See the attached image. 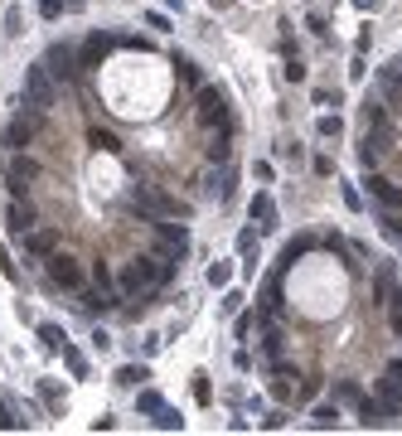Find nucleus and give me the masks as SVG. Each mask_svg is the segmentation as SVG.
Returning a JSON list of instances; mask_svg holds the SVG:
<instances>
[{"label":"nucleus","mask_w":402,"mask_h":436,"mask_svg":"<svg viewBox=\"0 0 402 436\" xmlns=\"http://www.w3.org/2000/svg\"><path fill=\"white\" fill-rule=\"evenodd\" d=\"M175 262H165V257H136V262H126L121 272H116V291L121 296H155L160 286H170L175 281Z\"/></svg>","instance_id":"obj_1"},{"label":"nucleus","mask_w":402,"mask_h":436,"mask_svg":"<svg viewBox=\"0 0 402 436\" xmlns=\"http://www.w3.org/2000/svg\"><path fill=\"white\" fill-rule=\"evenodd\" d=\"M126 214L146 218V223H155V218H190V204H180V199H170V194H160L150 185H136L126 194Z\"/></svg>","instance_id":"obj_2"},{"label":"nucleus","mask_w":402,"mask_h":436,"mask_svg":"<svg viewBox=\"0 0 402 436\" xmlns=\"http://www.w3.org/2000/svg\"><path fill=\"white\" fill-rule=\"evenodd\" d=\"M194 111L208 131H233V107H228V93L218 83H199L194 88Z\"/></svg>","instance_id":"obj_3"},{"label":"nucleus","mask_w":402,"mask_h":436,"mask_svg":"<svg viewBox=\"0 0 402 436\" xmlns=\"http://www.w3.org/2000/svg\"><path fill=\"white\" fill-rule=\"evenodd\" d=\"M44 272H49V281H54L59 291H73V296L88 286L83 262H78V257H68V252H49V257H44Z\"/></svg>","instance_id":"obj_4"},{"label":"nucleus","mask_w":402,"mask_h":436,"mask_svg":"<svg viewBox=\"0 0 402 436\" xmlns=\"http://www.w3.org/2000/svg\"><path fill=\"white\" fill-rule=\"evenodd\" d=\"M402 407H393L388 398H369L364 393V403H359V427L364 432H378V427H398Z\"/></svg>","instance_id":"obj_5"},{"label":"nucleus","mask_w":402,"mask_h":436,"mask_svg":"<svg viewBox=\"0 0 402 436\" xmlns=\"http://www.w3.org/2000/svg\"><path fill=\"white\" fill-rule=\"evenodd\" d=\"M24 102H29L34 111L54 107V78H49L44 63H29V73H24Z\"/></svg>","instance_id":"obj_6"},{"label":"nucleus","mask_w":402,"mask_h":436,"mask_svg":"<svg viewBox=\"0 0 402 436\" xmlns=\"http://www.w3.org/2000/svg\"><path fill=\"white\" fill-rule=\"evenodd\" d=\"M364 194H369V199H373V209H383V214L402 209V189L388 180V175H378V170H369V175H364Z\"/></svg>","instance_id":"obj_7"},{"label":"nucleus","mask_w":402,"mask_h":436,"mask_svg":"<svg viewBox=\"0 0 402 436\" xmlns=\"http://www.w3.org/2000/svg\"><path fill=\"white\" fill-rule=\"evenodd\" d=\"M59 242H63L59 228H29V233H20V247H24L29 262H44L49 252H59Z\"/></svg>","instance_id":"obj_8"},{"label":"nucleus","mask_w":402,"mask_h":436,"mask_svg":"<svg viewBox=\"0 0 402 436\" xmlns=\"http://www.w3.org/2000/svg\"><path fill=\"white\" fill-rule=\"evenodd\" d=\"M39 175H44V165H39L34 155H20V150H15V155L5 160V180H10V189H24V185H34Z\"/></svg>","instance_id":"obj_9"},{"label":"nucleus","mask_w":402,"mask_h":436,"mask_svg":"<svg viewBox=\"0 0 402 436\" xmlns=\"http://www.w3.org/2000/svg\"><path fill=\"white\" fill-rule=\"evenodd\" d=\"M39 121H44V111H34V116H15V121L5 126V146H10V150H24V146L39 136Z\"/></svg>","instance_id":"obj_10"},{"label":"nucleus","mask_w":402,"mask_h":436,"mask_svg":"<svg viewBox=\"0 0 402 436\" xmlns=\"http://www.w3.org/2000/svg\"><path fill=\"white\" fill-rule=\"evenodd\" d=\"M257 311H272V316H281L286 311V291H281V267L257 286Z\"/></svg>","instance_id":"obj_11"},{"label":"nucleus","mask_w":402,"mask_h":436,"mask_svg":"<svg viewBox=\"0 0 402 436\" xmlns=\"http://www.w3.org/2000/svg\"><path fill=\"white\" fill-rule=\"evenodd\" d=\"M44 68H49V78H54V83H68V78H73V49H68V44H49Z\"/></svg>","instance_id":"obj_12"},{"label":"nucleus","mask_w":402,"mask_h":436,"mask_svg":"<svg viewBox=\"0 0 402 436\" xmlns=\"http://www.w3.org/2000/svg\"><path fill=\"white\" fill-rule=\"evenodd\" d=\"M247 218L267 233L272 223H277V204H272V194H252V204H247Z\"/></svg>","instance_id":"obj_13"},{"label":"nucleus","mask_w":402,"mask_h":436,"mask_svg":"<svg viewBox=\"0 0 402 436\" xmlns=\"http://www.w3.org/2000/svg\"><path fill=\"white\" fill-rule=\"evenodd\" d=\"M5 223H10V233H29V228H34V209H29L24 199H10V204H5Z\"/></svg>","instance_id":"obj_14"},{"label":"nucleus","mask_w":402,"mask_h":436,"mask_svg":"<svg viewBox=\"0 0 402 436\" xmlns=\"http://www.w3.org/2000/svg\"><path fill=\"white\" fill-rule=\"evenodd\" d=\"M111 44H116L111 34H93V39L83 44V68H98L102 59H107V49H111Z\"/></svg>","instance_id":"obj_15"},{"label":"nucleus","mask_w":402,"mask_h":436,"mask_svg":"<svg viewBox=\"0 0 402 436\" xmlns=\"http://www.w3.org/2000/svg\"><path fill=\"white\" fill-rule=\"evenodd\" d=\"M339 417H344V412H339V403H320V407L310 412V427H315V432H334V427H339Z\"/></svg>","instance_id":"obj_16"},{"label":"nucleus","mask_w":402,"mask_h":436,"mask_svg":"<svg viewBox=\"0 0 402 436\" xmlns=\"http://www.w3.org/2000/svg\"><path fill=\"white\" fill-rule=\"evenodd\" d=\"M388 121H393V107H388V102L373 93V98H369V107H364V126H378V131H383Z\"/></svg>","instance_id":"obj_17"},{"label":"nucleus","mask_w":402,"mask_h":436,"mask_svg":"<svg viewBox=\"0 0 402 436\" xmlns=\"http://www.w3.org/2000/svg\"><path fill=\"white\" fill-rule=\"evenodd\" d=\"M398 286V277H393V262H383L378 272H373V301L378 306H388V291Z\"/></svg>","instance_id":"obj_18"},{"label":"nucleus","mask_w":402,"mask_h":436,"mask_svg":"<svg viewBox=\"0 0 402 436\" xmlns=\"http://www.w3.org/2000/svg\"><path fill=\"white\" fill-rule=\"evenodd\" d=\"M378 398H388L393 407H402V373L383 368V378H378Z\"/></svg>","instance_id":"obj_19"},{"label":"nucleus","mask_w":402,"mask_h":436,"mask_svg":"<svg viewBox=\"0 0 402 436\" xmlns=\"http://www.w3.org/2000/svg\"><path fill=\"white\" fill-rule=\"evenodd\" d=\"M228 155H233V131H218V136L208 141V160H213V165H228Z\"/></svg>","instance_id":"obj_20"},{"label":"nucleus","mask_w":402,"mask_h":436,"mask_svg":"<svg viewBox=\"0 0 402 436\" xmlns=\"http://www.w3.org/2000/svg\"><path fill=\"white\" fill-rule=\"evenodd\" d=\"M334 403H344V407H359V403H364V388H359L354 378H339V383H334Z\"/></svg>","instance_id":"obj_21"},{"label":"nucleus","mask_w":402,"mask_h":436,"mask_svg":"<svg viewBox=\"0 0 402 436\" xmlns=\"http://www.w3.org/2000/svg\"><path fill=\"white\" fill-rule=\"evenodd\" d=\"M146 378H150L146 364H126V368H116V383H121V388H141Z\"/></svg>","instance_id":"obj_22"},{"label":"nucleus","mask_w":402,"mask_h":436,"mask_svg":"<svg viewBox=\"0 0 402 436\" xmlns=\"http://www.w3.org/2000/svg\"><path fill=\"white\" fill-rule=\"evenodd\" d=\"M315 136H320V141H334V136H344V121H339L334 111H325V116L315 121Z\"/></svg>","instance_id":"obj_23"},{"label":"nucleus","mask_w":402,"mask_h":436,"mask_svg":"<svg viewBox=\"0 0 402 436\" xmlns=\"http://www.w3.org/2000/svg\"><path fill=\"white\" fill-rule=\"evenodd\" d=\"M228 281H233V262L223 257V262H213V267H208V286H213V291H223Z\"/></svg>","instance_id":"obj_24"},{"label":"nucleus","mask_w":402,"mask_h":436,"mask_svg":"<svg viewBox=\"0 0 402 436\" xmlns=\"http://www.w3.org/2000/svg\"><path fill=\"white\" fill-rule=\"evenodd\" d=\"M305 247H310V238H291V242H286V247H281V262H277V267H281V272H286V267H291V262H296V257H305Z\"/></svg>","instance_id":"obj_25"},{"label":"nucleus","mask_w":402,"mask_h":436,"mask_svg":"<svg viewBox=\"0 0 402 436\" xmlns=\"http://www.w3.org/2000/svg\"><path fill=\"white\" fill-rule=\"evenodd\" d=\"M257 238H262V228H257V223H252V228H242V233H238V252H242V257H252V252H257Z\"/></svg>","instance_id":"obj_26"},{"label":"nucleus","mask_w":402,"mask_h":436,"mask_svg":"<svg viewBox=\"0 0 402 436\" xmlns=\"http://www.w3.org/2000/svg\"><path fill=\"white\" fill-rule=\"evenodd\" d=\"M272 398L277 403H291L296 398V383H286V373H272Z\"/></svg>","instance_id":"obj_27"},{"label":"nucleus","mask_w":402,"mask_h":436,"mask_svg":"<svg viewBox=\"0 0 402 436\" xmlns=\"http://www.w3.org/2000/svg\"><path fill=\"white\" fill-rule=\"evenodd\" d=\"M136 407H141V417H146V412L155 417V412L165 407V398H160V393H150V388H141V398H136Z\"/></svg>","instance_id":"obj_28"},{"label":"nucleus","mask_w":402,"mask_h":436,"mask_svg":"<svg viewBox=\"0 0 402 436\" xmlns=\"http://www.w3.org/2000/svg\"><path fill=\"white\" fill-rule=\"evenodd\" d=\"M155 427H160V432H180V427H185V417H180L175 407H160V412H155Z\"/></svg>","instance_id":"obj_29"},{"label":"nucleus","mask_w":402,"mask_h":436,"mask_svg":"<svg viewBox=\"0 0 402 436\" xmlns=\"http://www.w3.org/2000/svg\"><path fill=\"white\" fill-rule=\"evenodd\" d=\"M175 68H180V83H185V88H199V63H194V59H180Z\"/></svg>","instance_id":"obj_30"},{"label":"nucleus","mask_w":402,"mask_h":436,"mask_svg":"<svg viewBox=\"0 0 402 436\" xmlns=\"http://www.w3.org/2000/svg\"><path fill=\"white\" fill-rule=\"evenodd\" d=\"M242 311V291H228L223 286V301H218V316H238Z\"/></svg>","instance_id":"obj_31"},{"label":"nucleus","mask_w":402,"mask_h":436,"mask_svg":"<svg viewBox=\"0 0 402 436\" xmlns=\"http://www.w3.org/2000/svg\"><path fill=\"white\" fill-rule=\"evenodd\" d=\"M194 403H199V407L213 403V383H208V373H194Z\"/></svg>","instance_id":"obj_32"},{"label":"nucleus","mask_w":402,"mask_h":436,"mask_svg":"<svg viewBox=\"0 0 402 436\" xmlns=\"http://www.w3.org/2000/svg\"><path fill=\"white\" fill-rule=\"evenodd\" d=\"M93 281H98L102 291H116V272H111L107 262H98V267H93Z\"/></svg>","instance_id":"obj_33"},{"label":"nucleus","mask_w":402,"mask_h":436,"mask_svg":"<svg viewBox=\"0 0 402 436\" xmlns=\"http://www.w3.org/2000/svg\"><path fill=\"white\" fill-rule=\"evenodd\" d=\"M315 393H320V378H301V383H296V398H291V403H315Z\"/></svg>","instance_id":"obj_34"},{"label":"nucleus","mask_w":402,"mask_h":436,"mask_svg":"<svg viewBox=\"0 0 402 436\" xmlns=\"http://www.w3.org/2000/svg\"><path fill=\"white\" fill-rule=\"evenodd\" d=\"M252 180L272 185V180H277V165H272V160H252Z\"/></svg>","instance_id":"obj_35"},{"label":"nucleus","mask_w":402,"mask_h":436,"mask_svg":"<svg viewBox=\"0 0 402 436\" xmlns=\"http://www.w3.org/2000/svg\"><path fill=\"white\" fill-rule=\"evenodd\" d=\"M93 146H102V150H121V141H116L111 131H102V126H93Z\"/></svg>","instance_id":"obj_36"},{"label":"nucleus","mask_w":402,"mask_h":436,"mask_svg":"<svg viewBox=\"0 0 402 436\" xmlns=\"http://www.w3.org/2000/svg\"><path fill=\"white\" fill-rule=\"evenodd\" d=\"M63 359H68V368H73V373H78V378H83V373H88V359H83V354H78V349H68V344H63Z\"/></svg>","instance_id":"obj_37"},{"label":"nucleus","mask_w":402,"mask_h":436,"mask_svg":"<svg viewBox=\"0 0 402 436\" xmlns=\"http://www.w3.org/2000/svg\"><path fill=\"white\" fill-rule=\"evenodd\" d=\"M301 78H305V63L296 54H286V83H301Z\"/></svg>","instance_id":"obj_38"},{"label":"nucleus","mask_w":402,"mask_h":436,"mask_svg":"<svg viewBox=\"0 0 402 436\" xmlns=\"http://www.w3.org/2000/svg\"><path fill=\"white\" fill-rule=\"evenodd\" d=\"M39 334H44L49 349H63V329H59V325H39Z\"/></svg>","instance_id":"obj_39"},{"label":"nucleus","mask_w":402,"mask_h":436,"mask_svg":"<svg viewBox=\"0 0 402 436\" xmlns=\"http://www.w3.org/2000/svg\"><path fill=\"white\" fill-rule=\"evenodd\" d=\"M146 24H150V29H160V34H170V15H160V10H150V15H146Z\"/></svg>","instance_id":"obj_40"},{"label":"nucleus","mask_w":402,"mask_h":436,"mask_svg":"<svg viewBox=\"0 0 402 436\" xmlns=\"http://www.w3.org/2000/svg\"><path fill=\"white\" fill-rule=\"evenodd\" d=\"M320 247H325V252H344V247H349V242H344V238H339V233H325V238H320Z\"/></svg>","instance_id":"obj_41"},{"label":"nucleus","mask_w":402,"mask_h":436,"mask_svg":"<svg viewBox=\"0 0 402 436\" xmlns=\"http://www.w3.org/2000/svg\"><path fill=\"white\" fill-rule=\"evenodd\" d=\"M39 15H44V20H59V15H63V0H39Z\"/></svg>","instance_id":"obj_42"},{"label":"nucleus","mask_w":402,"mask_h":436,"mask_svg":"<svg viewBox=\"0 0 402 436\" xmlns=\"http://www.w3.org/2000/svg\"><path fill=\"white\" fill-rule=\"evenodd\" d=\"M252 329H257V316H238V339H252Z\"/></svg>","instance_id":"obj_43"},{"label":"nucleus","mask_w":402,"mask_h":436,"mask_svg":"<svg viewBox=\"0 0 402 436\" xmlns=\"http://www.w3.org/2000/svg\"><path fill=\"white\" fill-rule=\"evenodd\" d=\"M349 78H354V83H364V78H369V63H364V54L349 63Z\"/></svg>","instance_id":"obj_44"},{"label":"nucleus","mask_w":402,"mask_h":436,"mask_svg":"<svg viewBox=\"0 0 402 436\" xmlns=\"http://www.w3.org/2000/svg\"><path fill=\"white\" fill-rule=\"evenodd\" d=\"M310 165H315V175H325V180H330V175H334V160H330V155H315V160H310Z\"/></svg>","instance_id":"obj_45"},{"label":"nucleus","mask_w":402,"mask_h":436,"mask_svg":"<svg viewBox=\"0 0 402 436\" xmlns=\"http://www.w3.org/2000/svg\"><path fill=\"white\" fill-rule=\"evenodd\" d=\"M262 427H267V432H281V427H286V412H267Z\"/></svg>","instance_id":"obj_46"},{"label":"nucleus","mask_w":402,"mask_h":436,"mask_svg":"<svg viewBox=\"0 0 402 436\" xmlns=\"http://www.w3.org/2000/svg\"><path fill=\"white\" fill-rule=\"evenodd\" d=\"M344 204H349V209H364V199H359V189H354V185H344Z\"/></svg>","instance_id":"obj_47"},{"label":"nucleus","mask_w":402,"mask_h":436,"mask_svg":"<svg viewBox=\"0 0 402 436\" xmlns=\"http://www.w3.org/2000/svg\"><path fill=\"white\" fill-rule=\"evenodd\" d=\"M388 325H393V334L402 339V306H393V311H388Z\"/></svg>","instance_id":"obj_48"},{"label":"nucleus","mask_w":402,"mask_h":436,"mask_svg":"<svg viewBox=\"0 0 402 436\" xmlns=\"http://www.w3.org/2000/svg\"><path fill=\"white\" fill-rule=\"evenodd\" d=\"M354 10H364V15H373V10H378V0H354Z\"/></svg>","instance_id":"obj_49"},{"label":"nucleus","mask_w":402,"mask_h":436,"mask_svg":"<svg viewBox=\"0 0 402 436\" xmlns=\"http://www.w3.org/2000/svg\"><path fill=\"white\" fill-rule=\"evenodd\" d=\"M10 427H15V417H10V412L0 407V432H10Z\"/></svg>","instance_id":"obj_50"},{"label":"nucleus","mask_w":402,"mask_h":436,"mask_svg":"<svg viewBox=\"0 0 402 436\" xmlns=\"http://www.w3.org/2000/svg\"><path fill=\"white\" fill-rule=\"evenodd\" d=\"M208 5H213V10H223V5H228V0H208Z\"/></svg>","instance_id":"obj_51"}]
</instances>
